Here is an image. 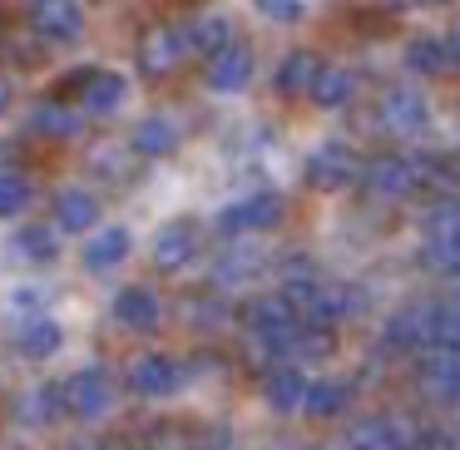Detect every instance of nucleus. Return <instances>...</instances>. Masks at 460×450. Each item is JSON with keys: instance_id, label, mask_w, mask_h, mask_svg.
Wrapping results in <instances>:
<instances>
[{"instance_id": "9", "label": "nucleus", "mask_w": 460, "mask_h": 450, "mask_svg": "<svg viewBox=\"0 0 460 450\" xmlns=\"http://www.w3.org/2000/svg\"><path fill=\"white\" fill-rule=\"evenodd\" d=\"M129 386L139 391V396H173V391L183 386V371H179V361H169V357H139L129 366Z\"/></svg>"}, {"instance_id": "12", "label": "nucleus", "mask_w": 460, "mask_h": 450, "mask_svg": "<svg viewBox=\"0 0 460 450\" xmlns=\"http://www.w3.org/2000/svg\"><path fill=\"white\" fill-rule=\"evenodd\" d=\"M248 80H252V50H243V45H228L223 55H213V60H208V90L238 94Z\"/></svg>"}, {"instance_id": "1", "label": "nucleus", "mask_w": 460, "mask_h": 450, "mask_svg": "<svg viewBox=\"0 0 460 450\" xmlns=\"http://www.w3.org/2000/svg\"><path fill=\"white\" fill-rule=\"evenodd\" d=\"M248 331L262 341V347H292V341L302 337L297 312H292L282 297H258L252 302L248 307Z\"/></svg>"}, {"instance_id": "20", "label": "nucleus", "mask_w": 460, "mask_h": 450, "mask_svg": "<svg viewBox=\"0 0 460 450\" xmlns=\"http://www.w3.org/2000/svg\"><path fill=\"white\" fill-rule=\"evenodd\" d=\"M262 396H268L272 410H282V416H288V410L302 406V396H307V381H302L292 366H282V371H272V376L262 381Z\"/></svg>"}, {"instance_id": "28", "label": "nucleus", "mask_w": 460, "mask_h": 450, "mask_svg": "<svg viewBox=\"0 0 460 450\" xmlns=\"http://www.w3.org/2000/svg\"><path fill=\"white\" fill-rule=\"evenodd\" d=\"M351 440H357L361 450H401L406 426H396V420H367V426H357Z\"/></svg>"}, {"instance_id": "8", "label": "nucleus", "mask_w": 460, "mask_h": 450, "mask_svg": "<svg viewBox=\"0 0 460 450\" xmlns=\"http://www.w3.org/2000/svg\"><path fill=\"white\" fill-rule=\"evenodd\" d=\"M307 179L317 183V189H347L351 179H357V154L347 149V144H322L317 154H312V169Z\"/></svg>"}, {"instance_id": "4", "label": "nucleus", "mask_w": 460, "mask_h": 450, "mask_svg": "<svg viewBox=\"0 0 460 450\" xmlns=\"http://www.w3.org/2000/svg\"><path fill=\"white\" fill-rule=\"evenodd\" d=\"M65 406H70L75 416H104V410L114 406V386H110V376H104L100 366L75 371V376L65 381Z\"/></svg>"}, {"instance_id": "18", "label": "nucleus", "mask_w": 460, "mask_h": 450, "mask_svg": "<svg viewBox=\"0 0 460 450\" xmlns=\"http://www.w3.org/2000/svg\"><path fill=\"white\" fill-rule=\"evenodd\" d=\"M317 55L312 50H292L288 60L278 65V90L282 94H312V84H317Z\"/></svg>"}, {"instance_id": "32", "label": "nucleus", "mask_w": 460, "mask_h": 450, "mask_svg": "<svg viewBox=\"0 0 460 450\" xmlns=\"http://www.w3.org/2000/svg\"><path fill=\"white\" fill-rule=\"evenodd\" d=\"M21 258H31V262H45V258H55V233L50 228H25V233H15V243H11Z\"/></svg>"}, {"instance_id": "35", "label": "nucleus", "mask_w": 460, "mask_h": 450, "mask_svg": "<svg viewBox=\"0 0 460 450\" xmlns=\"http://www.w3.org/2000/svg\"><path fill=\"white\" fill-rule=\"evenodd\" d=\"M258 11L268 15V21H297L307 5H297V0H268V5H258Z\"/></svg>"}, {"instance_id": "29", "label": "nucleus", "mask_w": 460, "mask_h": 450, "mask_svg": "<svg viewBox=\"0 0 460 450\" xmlns=\"http://www.w3.org/2000/svg\"><path fill=\"white\" fill-rule=\"evenodd\" d=\"M391 341H401V347L430 341V307H406L401 317H391Z\"/></svg>"}, {"instance_id": "25", "label": "nucleus", "mask_w": 460, "mask_h": 450, "mask_svg": "<svg viewBox=\"0 0 460 450\" xmlns=\"http://www.w3.org/2000/svg\"><path fill=\"white\" fill-rule=\"evenodd\" d=\"M60 327H55L50 317H31L21 327V351L25 357H50V351H60Z\"/></svg>"}, {"instance_id": "15", "label": "nucleus", "mask_w": 460, "mask_h": 450, "mask_svg": "<svg viewBox=\"0 0 460 450\" xmlns=\"http://www.w3.org/2000/svg\"><path fill=\"white\" fill-rule=\"evenodd\" d=\"M114 317H119V327H154L159 322V297H154L149 287H124L119 297H114Z\"/></svg>"}, {"instance_id": "22", "label": "nucleus", "mask_w": 460, "mask_h": 450, "mask_svg": "<svg viewBox=\"0 0 460 450\" xmlns=\"http://www.w3.org/2000/svg\"><path fill=\"white\" fill-rule=\"evenodd\" d=\"M430 341H436V351L460 357V297L430 307Z\"/></svg>"}, {"instance_id": "33", "label": "nucleus", "mask_w": 460, "mask_h": 450, "mask_svg": "<svg viewBox=\"0 0 460 450\" xmlns=\"http://www.w3.org/2000/svg\"><path fill=\"white\" fill-rule=\"evenodd\" d=\"M25 208H31V183L21 173H0V218H15Z\"/></svg>"}, {"instance_id": "7", "label": "nucleus", "mask_w": 460, "mask_h": 450, "mask_svg": "<svg viewBox=\"0 0 460 450\" xmlns=\"http://www.w3.org/2000/svg\"><path fill=\"white\" fill-rule=\"evenodd\" d=\"M31 25L45 40H75L84 31V11L70 0H40V5H31Z\"/></svg>"}, {"instance_id": "11", "label": "nucleus", "mask_w": 460, "mask_h": 450, "mask_svg": "<svg viewBox=\"0 0 460 450\" xmlns=\"http://www.w3.org/2000/svg\"><path fill=\"white\" fill-rule=\"evenodd\" d=\"M193 248H199V228L193 223H164L159 233H154V262H159L164 272L183 268V262L193 258Z\"/></svg>"}, {"instance_id": "6", "label": "nucleus", "mask_w": 460, "mask_h": 450, "mask_svg": "<svg viewBox=\"0 0 460 450\" xmlns=\"http://www.w3.org/2000/svg\"><path fill=\"white\" fill-rule=\"evenodd\" d=\"M282 302H288V307L297 302V307L307 312L312 322H337L341 312L351 307L347 287H337V282H292V292H288Z\"/></svg>"}, {"instance_id": "17", "label": "nucleus", "mask_w": 460, "mask_h": 450, "mask_svg": "<svg viewBox=\"0 0 460 450\" xmlns=\"http://www.w3.org/2000/svg\"><path fill=\"white\" fill-rule=\"evenodd\" d=\"M268 268V258H262L258 248H248V243H238V248H228L223 252V262H218V287H233V282H252L258 272Z\"/></svg>"}, {"instance_id": "19", "label": "nucleus", "mask_w": 460, "mask_h": 450, "mask_svg": "<svg viewBox=\"0 0 460 450\" xmlns=\"http://www.w3.org/2000/svg\"><path fill=\"white\" fill-rule=\"evenodd\" d=\"M179 124L173 119H164V114H154V119H144L139 129H134V149L139 154H149V159H159V154H173L179 149Z\"/></svg>"}, {"instance_id": "5", "label": "nucleus", "mask_w": 460, "mask_h": 450, "mask_svg": "<svg viewBox=\"0 0 460 450\" xmlns=\"http://www.w3.org/2000/svg\"><path fill=\"white\" fill-rule=\"evenodd\" d=\"M282 218V199L278 193H248V199L228 203L218 213V228L223 233H252V228H272Z\"/></svg>"}, {"instance_id": "21", "label": "nucleus", "mask_w": 460, "mask_h": 450, "mask_svg": "<svg viewBox=\"0 0 460 450\" xmlns=\"http://www.w3.org/2000/svg\"><path fill=\"white\" fill-rule=\"evenodd\" d=\"M351 90H357V75L341 70V65H327V70H317V84H312V100L322 104V110H341V104L351 100Z\"/></svg>"}, {"instance_id": "14", "label": "nucleus", "mask_w": 460, "mask_h": 450, "mask_svg": "<svg viewBox=\"0 0 460 450\" xmlns=\"http://www.w3.org/2000/svg\"><path fill=\"white\" fill-rule=\"evenodd\" d=\"M124 258H129V233H124V228H100L80 248V262L90 272H110V268H119Z\"/></svg>"}, {"instance_id": "30", "label": "nucleus", "mask_w": 460, "mask_h": 450, "mask_svg": "<svg viewBox=\"0 0 460 450\" xmlns=\"http://www.w3.org/2000/svg\"><path fill=\"white\" fill-rule=\"evenodd\" d=\"M183 40L199 45V50H208V55H223V50L233 45V40H228V21H218V15H203V21L193 25V31L183 35Z\"/></svg>"}, {"instance_id": "23", "label": "nucleus", "mask_w": 460, "mask_h": 450, "mask_svg": "<svg viewBox=\"0 0 460 450\" xmlns=\"http://www.w3.org/2000/svg\"><path fill=\"white\" fill-rule=\"evenodd\" d=\"M94 213H100V203H94V193H84V189H65L60 199H55V218H60V228H70V233L90 228Z\"/></svg>"}, {"instance_id": "36", "label": "nucleus", "mask_w": 460, "mask_h": 450, "mask_svg": "<svg viewBox=\"0 0 460 450\" xmlns=\"http://www.w3.org/2000/svg\"><path fill=\"white\" fill-rule=\"evenodd\" d=\"M446 50H450V60H460V25H456V35H450V45H446Z\"/></svg>"}, {"instance_id": "16", "label": "nucleus", "mask_w": 460, "mask_h": 450, "mask_svg": "<svg viewBox=\"0 0 460 450\" xmlns=\"http://www.w3.org/2000/svg\"><path fill=\"white\" fill-rule=\"evenodd\" d=\"M420 391H426V396L456 401V391H460V357H450V351H436V357L420 366Z\"/></svg>"}, {"instance_id": "38", "label": "nucleus", "mask_w": 460, "mask_h": 450, "mask_svg": "<svg viewBox=\"0 0 460 450\" xmlns=\"http://www.w3.org/2000/svg\"><path fill=\"white\" fill-rule=\"evenodd\" d=\"M456 401H460V391H456Z\"/></svg>"}, {"instance_id": "10", "label": "nucleus", "mask_w": 460, "mask_h": 450, "mask_svg": "<svg viewBox=\"0 0 460 450\" xmlns=\"http://www.w3.org/2000/svg\"><path fill=\"white\" fill-rule=\"evenodd\" d=\"M183 31H173V25H159V31H149L144 35V50H139V60H144V75H169V70H179V60L189 50H183Z\"/></svg>"}, {"instance_id": "27", "label": "nucleus", "mask_w": 460, "mask_h": 450, "mask_svg": "<svg viewBox=\"0 0 460 450\" xmlns=\"http://www.w3.org/2000/svg\"><path fill=\"white\" fill-rule=\"evenodd\" d=\"M31 129L50 134V139H70V134H80V114L60 110V104H40V110L31 114Z\"/></svg>"}, {"instance_id": "2", "label": "nucleus", "mask_w": 460, "mask_h": 450, "mask_svg": "<svg viewBox=\"0 0 460 450\" xmlns=\"http://www.w3.org/2000/svg\"><path fill=\"white\" fill-rule=\"evenodd\" d=\"M426 262L446 272L460 268V203H436L426 218Z\"/></svg>"}, {"instance_id": "13", "label": "nucleus", "mask_w": 460, "mask_h": 450, "mask_svg": "<svg viewBox=\"0 0 460 450\" xmlns=\"http://www.w3.org/2000/svg\"><path fill=\"white\" fill-rule=\"evenodd\" d=\"M361 179H367V189L376 193V199H401V193H411V183H416V163L386 154V159H376Z\"/></svg>"}, {"instance_id": "37", "label": "nucleus", "mask_w": 460, "mask_h": 450, "mask_svg": "<svg viewBox=\"0 0 460 450\" xmlns=\"http://www.w3.org/2000/svg\"><path fill=\"white\" fill-rule=\"evenodd\" d=\"M5 104H11V84L0 80V110H5Z\"/></svg>"}, {"instance_id": "3", "label": "nucleus", "mask_w": 460, "mask_h": 450, "mask_svg": "<svg viewBox=\"0 0 460 450\" xmlns=\"http://www.w3.org/2000/svg\"><path fill=\"white\" fill-rule=\"evenodd\" d=\"M376 119H381V129H386V134L411 139V134L426 129L430 110H426V100H420L416 90H386V94H381V104H376Z\"/></svg>"}, {"instance_id": "24", "label": "nucleus", "mask_w": 460, "mask_h": 450, "mask_svg": "<svg viewBox=\"0 0 460 450\" xmlns=\"http://www.w3.org/2000/svg\"><path fill=\"white\" fill-rule=\"evenodd\" d=\"M129 94V84L119 75H90V90H84V110L90 114H114Z\"/></svg>"}, {"instance_id": "34", "label": "nucleus", "mask_w": 460, "mask_h": 450, "mask_svg": "<svg viewBox=\"0 0 460 450\" xmlns=\"http://www.w3.org/2000/svg\"><path fill=\"white\" fill-rule=\"evenodd\" d=\"M411 65L426 70V75H436V70H446V65H450V50L440 40H416V45H411Z\"/></svg>"}, {"instance_id": "26", "label": "nucleus", "mask_w": 460, "mask_h": 450, "mask_svg": "<svg viewBox=\"0 0 460 450\" xmlns=\"http://www.w3.org/2000/svg\"><path fill=\"white\" fill-rule=\"evenodd\" d=\"M351 386L347 381H317V386H307V396H302V410H312V416H337L341 406H347Z\"/></svg>"}, {"instance_id": "31", "label": "nucleus", "mask_w": 460, "mask_h": 450, "mask_svg": "<svg viewBox=\"0 0 460 450\" xmlns=\"http://www.w3.org/2000/svg\"><path fill=\"white\" fill-rule=\"evenodd\" d=\"M55 410H60V396H55L50 386H35L21 396V420L25 426H45V420H55Z\"/></svg>"}]
</instances>
